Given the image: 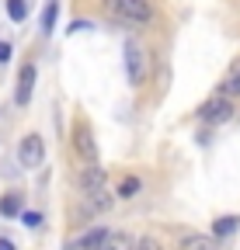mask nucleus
Wrapping results in <instances>:
<instances>
[{
    "label": "nucleus",
    "mask_w": 240,
    "mask_h": 250,
    "mask_svg": "<svg viewBox=\"0 0 240 250\" xmlns=\"http://www.w3.org/2000/svg\"><path fill=\"white\" fill-rule=\"evenodd\" d=\"M105 7H108L111 18L129 21V24H146L150 18H153L150 0H105Z\"/></svg>",
    "instance_id": "1"
},
{
    "label": "nucleus",
    "mask_w": 240,
    "mask_h": 250,
    "mask_svg": "<svg viewBox=\"0 0 240 250\" xmlns=\"http://www.w3.org/2000/svg\"><path fill=\"white\" fill-rule=\"evenodd\" d=\"M122 52H126V77H129V83L143 87V80H146V49L136 39H129L122 45Z\"/></svg>",
    "instance_id": "2"
},
{
    "label": "nucleus",
    "mask_w": 240,
    "mask_h": 250,
    "mask_svg": "<svg viewBox=\"0 0 240 250\" xmlns=\"http://www.w3.org/2000/svg\"><path fill=\"white\" fill-rule=\"evenodd\" d=\"M18 164H21L24 170H35V167L45 164V143H42V136L28 132V136L18 143Z\"/></svg>",
    "instance_id": "3"
},
{
    "label": "nucleus",
    "mask_w": 240,
    "mask_h": 250,
    "mask_svg": "<svg viewBox=\"0 0 240 250\" xmlns=\"http://www.w3.org/2000/svg\"><path fill=\"white\" fill-rule=\"evenodd\" d=\"M198 118H202L205 125H223V122H230V118H233V104H230V98H223V94L209 98V101L198 108Z\"/></svg>",
    "instance_id": "4"
},
{
    "label": "nucleus",
    "mask_w": 240,
    "mask_h": 250,
    "mask_svg": "<svg viewBox=\"0 0 240 250\" xmlns=\"http://www.w3.org/2000/svg\"><path fill=\"white\" fill-rule=\"evenodd\" d=\"M35 80H39V70H35V62H24V66H21V73H18V87H14V104H18V108L32 104Z\"/></svg>",
    "instance_id": "5"
},
{
    "label": "nucleus",
    "mask_w": 240,
    "mask_h": 250,
    "mask_svg": "<svg viewBox=\"0 0 240 250\" xmlns=\"http://www.w3.org/2000/svg\"><path fill=\"white\" fill-rule=\"evenodd\" d=\"M77 188H80L84 195L101 191V188H105V170H101L98 164H87V167H80V174H77Z\"/></svg>",
    "instance_id": "6"
},
{
    "label": "nucleus",
    "mask_w": 240,
    "mask_h": 250,
    "mask_svg": "<svg viewBox=\"0 0 240 250\" xmlns=\"http://www.w3.org/2000/svg\"><path fill=\"white\" fill-rule=\"evenodd\" d=\"M111 202H115V195H108L105 188H101V191H91V195H84V202H80V208H77L73 215H98V212L111 208Z\"/></svg>",
    "instance_id": "7"
},
{
    "label": "nucleus",
    "mask_w": 240,
    "mask_h": 250,
    "mask_svg": "<svg viewBox=\"0 0 240 250\" xmlns=\"http://www.w3.org/2000/svg\"><path fill=\"white\" fill-rule=\"evenodd\" d=\"M73 139H77V153L84 156L87 164H94V160H98V146H94V132H91V129H87V125L80 122L77 129H73Z\"/></svg>",
    "instance_id": "8"
},
{
    "label": "nucleus",
    "mask_w": 240,
    "mask_h": 250,
    "mask_svg": "<svg viewBox=\"0 0 240 250\" xmlns=\"http://www.w3.org/2000/svg\"><path fill=\"white\" fill-rule=\"evenodd\" d=\"M111 229H105V226H94V229H87L84 236H77L73 243H70V250H101V243H105V236H108Z\"/></svg>",
    "instance_id": "9"
},
{
    "label": "nucleus",
    "mask_w": 240,
    "mask_h": 250,
    "mask_svg": "<svg viewBox=\"0 0 240 250\" xmlns=\"http://www.w3.org/2000/svg\"><path fill=\"white\" fill-rule=\"evenodd\" d=\"M177 250H219L216 236H202V233H188L177 240Z\"/></svg>",
    "instance_id": "10"
},
{
    "label": "nucleus",
    "mask_w": 240,
    "mask_h": 250,
    "mask_svg": "<svg viewBox=\"0 0 240 250\" xmlns=\"http://www.w3.org/2000/svg\"><path fill=\"white\" fill-rule=\"evenodd\" d=\"M132 247H136V240H132L126 229L108 233V236H105V243H101V250H132Z\"/></svg>",
    "instance_id": "11"
},
{
    "label": "nucleus",
    "mask_w": 240,
    "mask_h": 250,
    "mask_svg": "<svg viewBox=\"0 0 240 250\" xmlns=\"http://www.w3.org/2000/svg\"><path fill=\"white\" fill-rule=\"evenodd\" d=\"M240 229V215H219L216 223H213V233L216 236H233Z\"/></svg>",
    "instance_id": "12"
},
{
    "label": "nucleus",
    "mask_w": 240,
    "mask_h": 250,
    "mask_svg": "<svg viewBox=\"0 0 240 250\" xmlns=\"http://www.w3.org/2000/svg\"><path fill=\"white\" fill-rule=\"evenodd\" d=\"M21 212H24L21 208V195H4V198H0V215H4V219H14Z\"/></svg>",
    "instance_id": "13"
},
{
    "label": "nucleus",
    "mask_w": 240,
    "mask_h": 250,
    "mask_svg": "<svg viewBox=\"0 0 240 250\" xmlns=\"http://www.w3.org/2000/svg\"><path fill=\"white\" fill-rule=\"evenodd\" d=\"M56 11H59V0H45V11H42V31L45 35L56 28Z\"/></svg>",
    "instance_id": "14"
},
{
    "label": "nucleus",
    "mask_w": 240,
    "mask_h": 250,
    "mask_svg": "<svg viewBox=\"0 0 240 250\" xmlns=\"http://www.w3.org/2000/svg\"><path fill=\"white\" fill-rule=\"evenodd\" d=\"M139 195V177H126L118 184V198H136Z\"/></svg>",
    "instance_id": "15"
},
{
    "label": "nucleus",
    "mask_w": 240,
    "mask_h": 250,
    "mask_svg": "<svg viewBox=\"0 0 240 250\" xmlns=\"http://www.w3.org/2000/svg\"><path fill=\"white\" fill-rule=\"evenodd\" d=\"M7 14H11V21H24L28 4H24V0H7Z\"/></svg>",
    "instance_id": "16"
},
{
    "label": "nucleus",
    "mask_w": 240,
    "mask_h": 250,
    "mask_svg": "<svg viewBox=\"0 0 240 250\" xmlns=\"http://www.w3.org/2000/svg\"><path fill=\"white\" fill-rule=\"evenodd\" d=\"M21 223H24L28 229H35V226H42V212H21Z\"/></svg>",
    "instance_id": "17"
},
{
    "label": "nucleus",
    "mask_w": 240,
    "mask_h": 250,
    "mask_svg": "<svg viewBox=\"0 0 240 250\" xmlns=\"http://www.w3.org/2000/svg\"><path fill=\"white\" fill-rule=\"evenodd\" d=\"M132 250H164V247H160L153 236H143V240H136V247H132Z\"/></svg>",
    "instance_id": "18"
},
{
    "label": "nucleus",
    "mask_w": 240,
    "mask_h": 250,
    "mask_svg": "<svg viewBox=\"0 0 240 250\" xmlns=\"http://www.w3.org/2000/svg\"><path fill=\"white\" fill-rule=\"evenodd\" d=\"M87 28H94V24H91V21H73V24H70V35H77V31H87Z\"/></svg>",
    "instance_id": "19"
},
{
    "label": "nucleus",
    "mask_w": 240,
    "mask_h": 250,
    "mask_svg": "<svg viewBox=\"0 0 240 250\" xmlns=\"http://www.w3.org/2000/svg\"><path fill=\"white\" fill-rule=\"evenodd\" d=\"M11 52H14V49H11V42H0V62H7V59H11Z\"/></svg>",
    "instance_id": "20"
},
{
    "label": "nucleus",
    "mask_w": 240,
    "mask_h": 250,
    "mask_svg": "<svg viewBox=\"0 0 240 250\" xmlns=\"http://www.w3.org/2000/svg\"><path fill=\"white\" fill-rule=\"evenodd\" d=\"M0 250H18V247H14V240H7V236H0Z\"/></svg>",
    "instance_id": "21"
},
{
    "label": "nucleus",
    "mask_w": 240,
    "mask_h": 250,
    "mask_svg": "<svg viewBox=\"0 0 240 250\" xmlns=\"http://www.w3.org/2000/svg\"><path fill=\"white\" fill-rule=\"evenodd\" d=\"M237 87H240V70H237Z\"/></svg>",
    "instance_id": "22"
}]
</instances>
